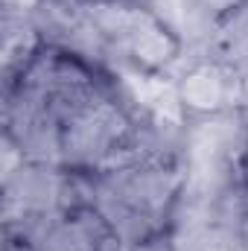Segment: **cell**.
Here are the masks:
<instances>
[{
    "label": "cell",
    "instance_id": "1",
    "mask_svg": "<svg viewBox=\"0 0 248 251\" xmlns=\"http://www.w3.org/2000/svg\"><path fill=\"white\" fill-rule=\"evenodd\" d=\"M225 94H228V85H225L222 73L213 67L193 70L190 76H184V85H181V100L198 111H213L225 100Z\"/></svg>",
    "mask_w": 248,
    "mask_h": 251
},
{
    "label": "cell",
    "instance_id": "2",
    "mask_svg": "<svg viewBox=\"0 0 248 251\" xmlns=\"http://www.w3.org/2000/svg\"><path fill=\"white\" fill-rule=\"evenodd\" d=\"M128 41H131V53L143 64H161L173 56V41L155 21H146Z\"/></svg>",
    "mask_w": 248,
    "mask_h": 251
},
{
    "label": "cell",
    "instance_id": "3",
    "mask_svg": "<svg viewBox=\"0 0 248 251\" xmlns=\"http://www.w3.org/2000/svg\"><path fill=\"white\" fill-rule=\"evenodd\" d=\"M240 0H204V6L207 9H231V6H237Z\"/></svg>",
    "mask_w": 248,
    "mask_h": 251
},
{
    "label": "cell",
    "instance_id": "4",
    "mask_svg": "<svg viewBox=\"0 0 248 251\" xmlns=\"http://www.w3.org/2000/svg\"><path fill=\"white\" fill-rule=\"evenodd\" d=\"M243 234H246V240H248V219H246V228H243Z\"/></svg>",
    "mask_w": 248,
    "mask_h": 251
}]
</instances>
